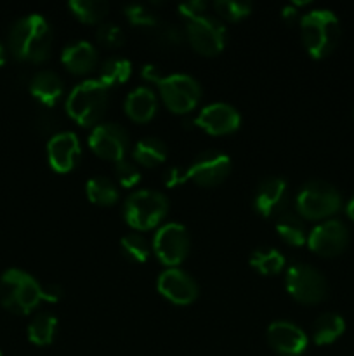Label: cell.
Segmentation results:
<instances>
[{
  "label": "cell",
  "instance_id": "37",
  "mask_svg": "<svg viewBox=\"0 0 354 356\" xmlns=\"http://www.w3.org/2000/svg\"><path fill=\"white\" fill-rule=\"evenodd\" d=\"M62 296H65V291H62V287H59V285L56 284L44 285V301L59 302L62 299Z\"/></svg>",
  "mask_w": 354,
  "mask_h": 356
},
{
  "label": "cell",
  "instance_id": "40",
  "mask_svg": "<svg viewBox=\"0 0 354 356\" xmlns=\"http://www.w3.org/2000/svg\"><path fill=\"white\" fill-rule=\"evenodd\" d=\"M346 212H347V216H349V219H353V221H354V197L351 198L349 204H347Z\"/></svg>",
  "mask_w": 354,
  "mask_h": 356
},
{
  "label": "cell",
  "instance_id": "16",
  "mask_svg": "<svg viewBox=\"0 0 354 356\" xmlns=\"http://www.w3.org/2000/svg\"><path fill=\"white\" fill-rule=\"evenodd\" d=\"M242 124L239 111L228 103H210L201 108L194 118V125L212 136H226L235 132Z\"/></svg>",
  "mask_w": 354,
  "mask_h": 356
},
{
  "label": "cell",
  "instance_id": "28",
  "mask_svg": "<svg viewBox=\"0 0 354 356\" xmlns=\"http://www.w3.org/2000/svg\"><path fill=\"white\" fill-rule=\"evenodd\" d=\"M132 75V63L128 59L115 56V58H108L106 61L101 65L99 70V82L110 89L111 86H118V83H125Z\"/></svg>",
  "mask_w": 354,
  "mask_h": 356
},
{
  "label": "cell",
  "instance_id": "7",
  "mask_svg": "<svg viewBox=\"0 0 354 356\" xmlns=\"http://www.w3.org/2000/svg\"><path fill=\"white\" fill-rule=\"evenodd\" d=\"M285 285L288 294L302 305H318L328 292V285L321 271L305 263H294L288 266Z\"/></svg>",
  "mask_w": 354,
  "mask_h": 356
},
{
  "label": "cell",
  "instance_id": "21",
  "mask_svg": "<svg viewBox=\"0 0 354 356\" xmlns=\"http://www.w3.org/2000/svg\"><path fill=\"white\" fill-rule=\"evenodd\" d=\"M158 108V99L149 87H135L127 97H125V111L134 122L144 124L151 120Z\"/></svg>",
  "mask_w": 354,
  "mask_h": 356
},
{
  "label": "cell",
  "instance_id": "35",
  "mask_svg": "<svg viewBox=\"0 0 354 356\" xmlns=\"http://www.w3.org/2000/svg\"><path fill=\"white\" fill-rule=\"evenodd\" d=\"M177 10H179L180 16L186 17V19L189 21L201 16V14H205V10H207V2H203V0H186V2L177 6Z\"/></svg>",
  "mask_w": 354,
  "mask_h": 356
},
{
  "label": "cell",
  "instance_id": "24",
  "mask_svg": "<svg viewBox=\"0 0 354 356\" xmlns=\"http://www.w3.org/2000/svg\"><path fill=\"white\" fill-rule=\"evenodd\" d=\"M132 156L142 167H156L167 159V145L158 138H142L132 149Z\"/></svg>",
  "mask_w": 354,
  "mask_h": 356
},
{
  "label": "cell",
  "instance_id": "36",
  "mask_svg": "<svg viewBox=\"0 0 354 356\" xmlns=\"http://www.w3.org/2000/svg\"><path fill=\"white\" fill-rule=\"evenodd\" d=\"M187 179H189V177H187V170H183L177 165L169 167V169L163 172V181H165V184L169 188L180 186V184L186 183Z\"/></svg>",
  "mask_w": 354,
  "mask_h": 356
},
{
  "label": "cell",
  "instance_id": "26",
  "mask_svg": "<svg viewBox=\"0 0 354 356\" xmlns=\"http://www.w3.org/2000/svg\"><path fill=\"white\" fill-rule=\"evenodd\" d=\"M285 256L274 247H259L250 256V266L260 275H278L285 268Z\"/></svg>",
  "mask_w": 354,
  "mask_h": 356
},
{
  "label": "cell",
  "instance_id": "25",
  "mask_svg": "<svg viewBox=\"0 0 354 356\" xmlns=\"http://www.w3.org/2000/svg\"><path fill=\"white\" fill-rule=\"evenodd\" d=\"M58 318L52 313H38L28 323V339L35 346H49L54 341Z\"/></svg>",
  "mask_w": 354,
  "mask_h": 356
},
{
  "label": "cell",
  "instance_id": "34",
  "mask_svg": "<svg viewBox=\"0 0 354 356\" xmlns=\"http://www.w3.org/2000/svg\"><path fill=\"white\" fill-rule=\"evenodd\" d=\"M115 176L121 188H134L141 181V170L128 160H120L115 163Z\"/></svg>",
  "mask_w": 354,
  "mask_h": 356
},
{
  "label": "cell",
  "instance_id": "20",
  "mask_svg": "<svg viewBox=\"0 0 354 356\" xmlns=\"http://www.w3.org/2000/svg\"><path fill=\"white\" fill-rule=\"evenodd\" d=\"M30 92L44 106H54L61 99L65 86H62V80L58 73L51 72V70H42L31 76Z\"/></svg>",
  "mask_w": 354,
  "mask_h": 356
},
{
  "label": "cell",
  "instance_id": "13",
  "mask_svg": "<svg viewBox=\"0 0 354 356\" xmlns=\"http://www.w3.org/2000/svg\"><path fill=\"white\" fill-rule=\"evenodd\" d=\"M349 243V229L337 219L321 222L307 235V245L314 254L323 257L339 256Z\"/></svg>",
  "mask_w": 354,
  "mask_h": 356
},
{
  "label": "cell",
  "instance_id": "27",
  "mask_svg": "<svg viewBox=\"0 0 354 356\" xmlns=\"http://www.w3.org/2000/svg\"><path fill=\"white\" fill-rule=\"evenodd\" d=\"M85 193L92 204L103 205V207L117 204L118 197H120L118 186L106 176L90 177L85 184Z\"/></svg>",
  "mask_w": 354,
  "mask_h": 356
},
{
  "label": "cell",
  "instance_id": "42",
  "mask_svg": "<svg viewBox=\"0 0 354 356\" xmlns=\"http://www.w3.org/2000/svg\"><path fill=\"white\" fill-rule=\"evenodd\" d=\"M0 356H2V351H0Z\"/></svg>",
  "mask_w": 354,
  "mask_h": 356
},
{
  "label": "cell",
  "instance_id": "38",
  "mask_svg": "<svg viewBox=\"0 0 354 356\" xmlns=\"http://www.w3.org/2000/svg\"><path fill=\"white\" fill-rule=\"evenodd\" d=\"M141 73H142V79L149 80V82H153V83H160V82H162L163 76H165L162 73V70H160L158 66H155V65H144V66H142Z\"/></svg>",
  "mask_w": 354,
  "mask_h": 356
},
{
  "label": "cell",
  "instance_id": "14",
  "mask_svg": "<svg viewBox=\"0 0 354 356\" xmlns=\"http://www.w3.org/2000/svg\"><path fill=\"white\" fill-rule=\"evenodd\" d=\"M288 183L283 177L271 176L260 181L253 195V209L264 218H278L288 211Z\"/></svg>",
  "mask_w": 354,
  "mask_h": 356
},
{
  "label": "cell",
  "instance_id": "10",
  "mask_svg": "<svg viewBox=\"0 0 354 356\" xmlns=\"http://www.w3.org/2000/svg\"><path fill=\"white\" fill-rule=\"evenodd\" d=\"M191 238L186 226L179 222H167L153 238V252L167 268H177L189 254Z\"/></svg>",
  "mask_w": 354,
  "mask_h": 356
},
{
  "label": "cell",
  "instance_id": "30",
  "mask_svg": "<svg viewBox=\"0 0 354 356\" xmlns=\"http://www.w3.org/2000/svg\"><path fill=\"white\" fill-rule=\"evenodd\" d=\"M120 249L127 259L134 261V263H146L151 254V245H149L148 238L142 236L141 233H128L120 240Z\"/></svg>",
  "mask_w": 354,
  "mask_h": 356
},
{
  "label": "cell",
  "instance_id": "2",
  "mask_svg": "<svg viewBox=\"0 0 354 356\" xmlns=\"http://www.w3.org/2000/svg\"><path fill=\"white\" fill-rule=\"evenodd\" d=\"M304 47L314 59H323L333 52L340 40V21L332 10L314 9L301 17Z\"/></svg>",
  "mask_w": 354,
  "mask_h": 356
},
{
  "label": "cell",
  "instance_id": "19",
  "mask_svg": "<svg viewBox=\"0 0 354 356\" xmlns=\"http://www.w3.org/2000/svg\"><path fill=\"white\" fill-rule=\"evenodd\" d=\"M61 61L71 73L85 75L96 68L97 51L90 42L75 40L62 49Z\"/></svg>",
  "mask_w": 354,
  "mask_h": 356
},
{
  "label": "cell",
  "instance_id": "12",
  "mask_svg": "<svg viewBox=\"0 0 354 356\" xmlns=\"http://www.w3.org/2000/svg\"><path fill=\"white\" fill-rule=\"evenodd\" d=\"M128 143V132L113 122L96 125L89 136V146L92 152L101 159L111 160L115 163L125 159Z\"/></svg>",
  "mask_w": 354,
  "mask_h": 356
},
{
  "label": "cell",
  "instance_id": "5",
  "mask_svg": "<svg viewBox=\"0 0 354 356\" xmlns=\"http://www.w3.org/2000/svg\"><path fill=\"white\" fill-rule=\"evenodd\" d=\"M169 200L156 190H139L128 195L124 202V219L139 232L153 229L165 219Z\"/></svg>",
  "mask_w": 354,
  "mask_h": 356
},
{
  "label": "cell",
  "instance_id": "3",
  "mask_svg": "<svg viewBox=\"0 0 354 356\" xmlns=\"http://www.w3.org/2000/svg\"><path fill=\"white\" fill-rule=\"evenodd\" d=\"M44 301V285L30 273L10 268L0 278V302L14 315H28Z\"/></svg>",
  "mask_w": 354,
  "mask_h": 356
},
{
  "label": "cell",
  "instance_id": "11",
  "mask_svg": "<svg viewBox=\"0 0 354 356\" xmlns=\"http://www.w3.org/2000/svg\"><path fill=\"white\" fill-rule=\"evenodd\" d=\"M231 172V159L219 149H207L196 155L187 167V177L200 186H217Z\"/></svg>",
  "mask_w": 354,
  "mask_h": 356
},
{
  "label": "cell",
  "instance_id": "17",
  "mask_svg": "<svg viewBox=\"0 0 354 356\" xmlns=\"http://www.w3.org/2000/svg\"><path fill=\"white\" fill-rule=\"evenodd\" d=\"M267 341L281 356H301L307 348V336L294 322L278 320L267 327Z\"/></svg>",
  "mask_w": 354,
  "mask_h": 356
},
{
  "label": "cell",
  "instance_id": "32",
  "mask_svg": "<svg viewBox=\"0 0 354 356\" xmlns=\"http://www.w3.org/2000/svg\"><path fill=\"white\" fill-rule=\"evenodd\" d=\"M124 13L127 19L135 26L156 28V24H158V17L155 16V13L142 3H127L124 7Z\"/></svg>",
  "mask_w": 354,
  "mask_h": 356
},
{
  "label": "cell",
  "instance_id": "22",
  "mask_svg": "<svg viewBox=\"0 0 354 356\" xmlns=\"http://www.w3.org/2000/svg\"><path fill=\"white\" fill-rule=\"evenodd\" d=\"M276 232L283 242L288 245L301 247L307 242V233L305 225L301 216L294 211H285L283 214L276 218Z\"/></svg>",
  "mask_w": 354,
  "mask_h": 356
},
{
  "label": "cell",
  "instance_id": "15",
  "mask_svg": "<svg viewBox=\"0 0 354 356\" xmlns=\"http://www.w3.org/2000/svg\"><path fill=\"white\" fill-rule=\"evenodd\" d=\"M156 289L160 294L177 306H187L196 301L198 284L189 273L180 268H167L158 275Z\"/></svg>",
  "mask_w": 354,
  "mask_h": 356
},
{
  "label": "cell",
  "instance_id": "31",
  "mask_svg": "<svg viewBox=\"0 0 354 356\" xmlns=\"http://www.w3.org/2000/svg\"><path fill=\"white\" fill-rule=\"evenodd\" d=\"M214 9L219 19L239 21L252 13V3L242 0H215Z\"/></svg>",
  "mask_w": 354,
  "mask_h": 356
},
{
  "label": "cell",
  "instance_id": "4",
  "mask_svg": "<svg viewBox=\"0 0 354 356\" xmlns=\"http://www.w3.org/2000/svg\"><path fill=\"white\" fill-rule=\"evenodd\" d=\"M110 89L97 80H83L73 87L66 99V111L82 127L99 125L108 108Z\"/></svg>",
  "mask_w": 354,
  "mask_h": 356
},
{
  "label": "cell",
  "instance_id": "41",
  "mask_svg": "<svg viewBox=\"0 0 354 356\" xmlns=\"http://www.w3.org/2000/svg\"><path fill=\"white\" fill-rule=\"evenodd\" d=\"M6 63V49H3V45L0 44V66Z\"/></svg>",
  "mask_w": 354,
  "mask_h": 356
},
{
  "label": "cell",
  "instance_id": "18",
  "mask_svg": "<svg viewBox=\"0 0 354 356\" xmlns=\"http://www.w3.org/2000/svg\"><path fill=\"white\" fill-rule=\"evenodd\" d=\"M80 155V141L75 132H58L47 143V156L52 169L59 174H66L75 167Z\"/></svg>",
  "mask_w": 354,
  "mask_h": 356
},
{
  "label": "cell",
  "instance_id": "39",
  "mask_svg": "<svg viewBox=\"0 0 354 356\" xmlns=\"http://www.w3.org/2000/svg\"><path fill=\"white\" fill-rule=\"evenodd\" d=\"M281 13H283L281 16H283V19L287 21V23H294V21L298 17V10L295 3H288V6H285Z\"/></svg>",
  "mask_w": 354,
  "mask_h": 356
},
{
  "label": "cell",
  "instance_id": "33",
  "mask_svg": "<svg viewBox=\"0 0 354 356\" xmlns=\"http://www.w3.org/2000/svg\"><path fill=\"white\" fill-rule=\"evenodd\" d=\"M96 38L104 47H120L124 44V31L115 23H101L96 30Z\"/></svg>",
  "mask_w": 354,
  "mask_h": 356
},
{
  "label": "cell",
  "instance_id": "8",
  "mask_svg": "<svg viewBox=\"0 0 354 356\" xmlns=\"http://www.w3.org/2000/svg\"><path fill=\"white\" fill-rule=\"evenodd\" d=\"M160 96L172 113H189L196 108L201 97V87L196 79L186 73L165 75L158 83Z\"/></svg>",
  "mask_w": 354,
  "mask_h": 356
},
{
  "label": "cell",
  "instance_id": "23",
  "mask_svg": "<svg viewBox=\"0 0 354 356\" xmlns=\"http://www.w3.org/2000/svg\"><path fill=\"white\" fill-rule=\"evenodd\" d=\"M346 330V322L337 313H323L312 325V341L318 346L332 344L339 339Z\"/></svg>",
  "mask_w": 354,
  "mask_h": 356
},
{
  "label": "cell",
  "instance_id": "9",
  "mask_svg": "<svg viewBox=\"0 0 354 356\" xmlns=\"http://www.w3.org/2000/svg\"><path fill=\"white\" fill-rule=\"evenodd\" d=\"M184 33L191 47L203 56L219 54L228 42L226 24L212 14H201L187 21Z\"/></svg>",
  "mask_w": 354,
  "mask_h": 356
},
{
  "label": "cell",
  "instance_id": "6",
  "mask_svg": "<svg viewBox=\"0 0 354 356\" xmlns=\"http://www.w3.org/2000/svg\"><path fill=\"white\" fill-rule=\"evenodd\" d=\"M342 197L333 184L321 179L307 181L295 198V209L302 219H325L339 212Z\"/></svg>",
  "mask_w": 354,
  "mask_h": 356
},
{
  "label": "cell",
  "instance_id": "1",
  "mask_svg": "<svg viewBox=\"0 0 354 356\" xmlns=\"http://www.w3.org/2000/svg\"><path fill=\"white\" fill-rule=\"evenodd\" d=\"M54 33L40 14H28L12 24L9 31V49L21 61L40 63L51 54Z\"/></svg>",
  "mask_w": 354,
  "mask_h": 356
},
{
  "label": "cell",
  "instance_id": "29",
  "mask_svg": "<svg viewBox=\"0 0 354 356\" xmlns=\"http://www.w3.org/2000/svg\"><path fill=\"white\" fill-rule=\"evenodd\" d=\"M69 9L75 14L76 19L87 24L101 23L110 13V6L104 0H71Z\"/></svg>",
  "mask_w": 354,
  "mask_h": 356
}]
</instances>
